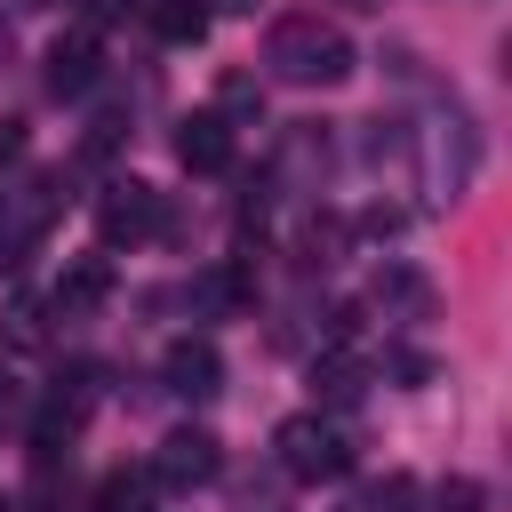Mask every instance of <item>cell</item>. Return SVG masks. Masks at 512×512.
<instances>
[{"label": "cell", "mask_w": 512, "mask_h": 512, "mask_svg": "<svg viewBox=\"0 0 512 512\" xmlns=\"http://www.w3.org/2000/svg\"><path fill=\"white\" fill-rule=\"evenodd\" d=\"M0 208H8V192H0Z\"/></svg>", "instance_id": "d4e9b609"}, {"label": "cell", "mask_w": 512, "mask_h": 512, "mask_svg": "<svg viewBox=\"0 0 512 512\" xmlns=\"http://www.w3.org/2000/svg\"><path fill=\"white\" fill-rule=\"evenodd\" d=\"M264 64H272V80H288V88H336V80H352V40H344L320 8H296V16L272 24Z\"/></svg>", "instance_id": "7a4b0ae2"}, {"label": "cell", "mask_w": 512, "mask_h": 512, "mask_svg": "<svg viewBox=\"0 0 512 512\" xmlns=\"http://www.w3.org/2000/svg\"><path fill=\"white\" fill-rule=\"evenodd\" d=\"M272 448H280V472L288 480H344L352 472V448H344V432L328 424V416H288L280 432H272Z\"/></svg>", "instance_id": "3957f363"}, {"label": "cell", "mask_w": 512, "mask_h": 512, "mask_svg": "<svg viewBox=\"0 0 512 512\" xmlns=\"http://www.w3.org/2000/svg\"><path fill=\"white\" fill-rule=\"evenodd\" d=\"M96 232H104V248H136V240H160L168 232V208H160V192L152 184H136V176H120V184H104V200H96Z\"/></svg>", "instance_id": "277c9868"}, {"label": "cell", "mask_w": 512, "mask_h": 512, "mask_svg": "<svg viewBox=\"0 0 512 512\" xmlns=\"http://www.w3.org/2000/svg\"><path fill=\"white\" fill-rule=\"evenodd\" d=\"M48 96H88L96 88V32H64L56 48H48Z\"/></svg>", "instance_id": "ba28073f"}, {"label": "cell", "mask_w": 512, "mask_h": 512, "mask_svg": "<svg viewBox=\"0 0 512 512\" xmlns=\"http://www.w3.org/2000/svg\"><path fill=\"white\" fill-rule=\"evenodd\" d=\"M88 512H152V472H104L96 480V496H88Z\"/></svg>", "instance_id": "7c38bea8"}, {"label": "cell", "mask_w": 512, "mask_h": 512, "mask_svg": "<svg viewBox=\"0 0 512 512\" xmlns=\"http://www.w3.org/2000/svg\"><path fill=\"white\" fill-rule=\"evenodd\" d=\"M408 504H416V480H408V472H384V480L360 496V512H408Z\"/></svg>", "instance_id": "ac0fdd59"}, {"label": "cell", "mask_w": 512, "mask_h": 512, "mask_svg": "<svg viewBox=\"0 0 512 512\" xmlns=\"http://www.w3.org/2000/svg\"><path fill=\"white\" fill-rule=\"evenodd\" d=\"M120 8H128V0H88V16H120Z\"/></svg>", "instance_id": "7402d4cb"}, {"label": "cell", "mask_w": 512, "mask_h": 512, "mask_svg": "<svg viewBox=\"0 0 512 512\" xmlns=\"http://www.w3.org/2000/svg\"><path fill=\"white\" fill-rule=\"evenodd\" d=\"M408 168H416V192L432 208H456L472 192V176H480V128H472V112L456 96L424 128H408Z\"/></svg>", "instance_id": "6da1fadb"}, {"label": "cell", "mask_w": 512, "mask_h": 512, "mask_svg": "<svg viewBox=\"0 0 512 512\" xmlns=\"http://www.w3.org/2000/svg\"><path fill=\"white\" fill-rule=\"evenodd\" d=\"M368 168H408V128L400 120H368Z\"/></svg>", "instance_id": "2e32d148"}, {"label": "cell", "mask_w": 512, "mask_h": 512, "mask_svg": "<svg viewBox=\"0 0 512 512\" xmlns=\"http://www.w3.org/2000/svg\"><path fill=\"white\" fill-rule=\"evenodd\" d=\"M368 304H376L384 320H424V312H432V280H424L416 264H384L376 288H368Z\"/></svg>", "instance_id": "9c48e42d"}, {"label": "cell", "mask_w": 512, "mask_h": 512, "mask_svg": "<svg viewBox=\"0 0 512 512\" xmlns=\"http://www.w3.org/2000/svg\"><path fill=\"white\" fill-rule=\"evenodd\" d=\"M16 152H24V128H16V120H0V160H16Z\"/></svg>", "instance_id": "44dd1931"}, {"label": "cell", "mask_w": 512, "mask_h": 512, "mask_svg": "<svg viewBox=\"0 0 512 512\" xmlns=\"http://www.w3.org/2000/svg\"><path fill=\"white\" fill-rule=\"evenodd\" d=\"M248 296H256V280H248L240 264H216V272L192 280V312H200V320H224V312H240Z\"/></svg>", "instance_id": "8fae6325"}, {"label": "cell", "mask_w": 512, "mask_h": 512, "mask_svg": "<svg viewBox=\"0 0 512 512\" xmlns=\"http://www.w3.org/2000/svg\"><path fill=\"white\" fill-rule=\"evenodd\" d=\"M152 24H160V40L192 48V40H208V0H152Z\"/></svg>", "instance_id": "5bb4252c"}, {"label": "cell", "mask_w": 512, "mask_h": 512, "mask_svg": "<svg viewBox=\"0 0 512 512\" xmlns=\"http://www.w3.org/2000/svg\"><path fill=\"white\" fill-rule=\"evenodd\" d=\"M152 480H168V488H200V480H216V432L176 424V432L160 440V456H152Z\"/></svg>", "instance_id": "5b68a950"}, {"label": "cell", "mask_w": 512, "mask_h": 512, "mask_svg": "<svg viewBox=\"0 0 512 512\" xmlns=\"http://www.w3.org/2000/svg\"><path fill=\"white\" fill-rule=\"evenodd\" d=\"M176 160H184L192 176H224V168H232V120H224V112H192V120L176 128Z\"/></svg>", "instance_id": "52a82bcc"}, {"label": "cell", "mask_w": 512, "mask_h": 512, "mask_svg": "<svg viewBox=\"0 0 512 512\" xmlns=\"http://www.w3.org/2000/svg\"><path fill=\"white\" fill-rule=\"evenodd\" d=\"M160 376H168V392H184V400L224 392V360H216V344H208V336H176V344H168V360H160Z\"/></svg>", "instance_id": "8992f818"}, {"label": "cell", "mask_w": 512, "mask_h": 512, "mask_svg": "<svg viewBox=\"0 0 512 512\" xmlns=\"http://www.w3.org/2000/svg\"><path fill=\"white\" fill-rule=\"evenodd\" d=\"M24 416H32V392H24V384H16L8 368H0V432H16Z\"/></svg>", "instance_id": "d6986e66"}, {"label": "cell", "mask_w": 512, "mask_h": 512, "mask_svg": "<svg viewBox=\"0 0 512 512\" xmlns=\"http://www.w3.org/2000/svg\"><path fill=\"white\" fill-rule=\"evenodd\" d=\"M64 472H72V456H32V488H24V512H64Z\"/></svg>", "instance_id": "9a60e30c"}, {"label": "cell", "mask_w": 512, "mask_h": 512, "mask_svg": "<svg viewBox=\"0 0 512 512\" xmlns=\"http://www.w3.org/2000/svg\"><path fill=\"white\" fill-rule=\"evenodd\" d=\"M432 512H488V488L456 472V480H440V488H432Z\"/></svg>", "instance_id": "e0dca14e"}, {"label": "cell", "mask_w": 512, "mask_h": 512, "mask_svg": "<svg viewBox=\"0 0 512 512\" xmlns=\"http://www.w3.org/2000/svg\"><path fill=\"white\" fill-rule=\"evenodd\" d=\"M352 8H384V0H352Z\"/></svg>", "instance_id": "cb8c5ba5"}, {"label": "cell", "mask_w": 512, "mask_h": 512, "mask_svg": "<svg viewBox=\"0 0 512 512\" xmlns=\"http://www.w3.org/2000/svg\"><path fill=\"white\" fill-rule=\"evenodd\" d=\"M224 104H232V112H256L264 96H256V80H248V72H224Z\"/></svg>", "instance_id": "ffe728a7"}, {"label": "cell", "mask_w": 512, "mask_h": 512, "mask_svg": "<svg viewBox=\"0 0 512 512\" xmlns=\"http://www.w3.org/2000/svg\"><path fill=\"white\" fill-rule=\"evenodd\" d=\"M312 392H320L328 408H352V400H360V360L336 344L328 360H312Z\"/></svg>", "instance_id": "4fadbf2b"}, {"label": "cell", "mask_w": 512, "mask_h": 512, "mask_svg": "<svg viewBox=\"0 0 512 512\" xmlns=\"http://www.w3.org/2000/svg\"><path fill=\"white\" fill-rule=\"evenodd\" d=\"M104 296H112V264H104V256H80V264H64V280H56L48 304H56L64 320H80V312H96Z\"/></svg>", "instance_id": "30bf717a"}, {"label": "cell", "mask_w": 512, "mask_h": 512, "mask_svg": "<svg viewBox=\"0 0 512 512\" xmlns=\"http://www.w3.org/2000/svg\"><path fill=\"white\" fill-rule=\"evenodd\" d=\"M216 8H256V0H216Z\"/></svg>", "instance_id": "603a6c76"}]
</instances>
